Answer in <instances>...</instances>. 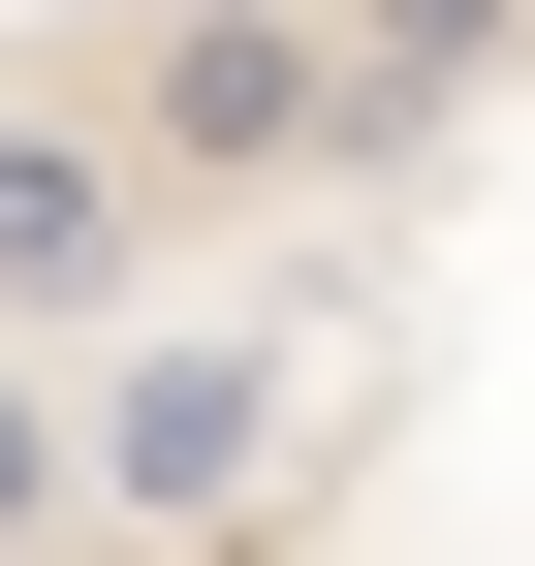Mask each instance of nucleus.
Segmentation results:
<instances>
[{
    "label": "nucleus",
    "instance_id": "3",
    "mask_svg": "<svg viewBox=\"0 0 535 566\" xmlns=\"http://www.w3.org/2000/svg\"><path fill=\"white\" fill-rule=\"evenodd\" d=\"M63 441H95V504H221V472L284 441V378H252V346H189V378H126V409H63Z\"/></svg>",
    "mask_w": 535,
    "mask_h": 566
},
{
    "label": "nucleus",
    "instance_id": "4",
    "mask_svg": "<svg viewBox=\"0 0 535 566\" xmlns=\"http://www.w3.org/2000/svg\"><path fill=\"white\" fill-rule=\"evenodd\" d=\"M315 32H347V63H315L347 126H441V95H473V63L535 32V0H315Z\"/></svg>",
    "mask_w": 535,
    "mask_h": 566
},
{
    "label": "nucleus",
    "instance_id": "2",
    "mask_svg": "<svg viewBox=\"0 0 535 566\" xmlns=\"http://www.w3.org/2000/svg\"><path fill=\"white\" fill-rule=\"evenodd\" d=\"M126 252H158L126 126H0V315H126Z\"/></svg>",
    "mask_w": 535,
    "mask_h": 566
},
{
    "label": "nucleus",
    "instance_id": "5",
    "mask_svg": "<svg viewBox=\"0 0 535 566\" xmlns=\"http://www.w3.org/2000/svg\"><path fill=\"white\" fill-rule=\"evenodd\" d=\"M63 504H95V441H63V378H0V566H32Z\"/></svg>",
    "mask_w": 535,
    "mask_h": 566
},
{
    "label": "nucleus",
    "instance_id": "1",
    "mask_svg": "<svg viewBox=\"0 0 535 566\" xmlns=\"http://www.w3.org/2000/svg\"><path fill=\"white\" fill-rule=\"evenodd\" d=\"M284 158H347L315 32H284V0H158V95H126V189H284Z\"/></svg>",
    "mask_w": 535,
    "mask_h": 566
}]
</instances>
